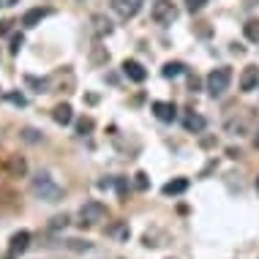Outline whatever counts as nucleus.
Returning <instances> with one entry per match:
<instances>
[{
  "instance_id": "f257e3e1",
  "label": "nucleus",
  "mask_w": 259,
  "mask_h": 259,
  "mask_svg": "<svg viewBox=\"0 0 259 259\" xmlns=\"http://www.w3.org/2000/svg\"><path fill=\"white\" fill-rule=\"evenodd\" d=\"M33 194L36 197H41L44 202H60L63 199V188L55 183V180L50 178V175H38L36 180H33Z\"/></svg>"
},
{
  "instance_id": "f03ea898",
  "label": "nucleus",
  "mask_w": 259,
  "mask_h": 259,
  "mask_svg": "<svg viewBox=\"0 0 259 259\" xmlns=\"http://www.w3.org/2000/svg\"><path fill=\"white\" fill-rule=\"evenodd\" d=\"M229 82H232V71H229L227 66L221 68H213V71L207 74V93L213 96V99H219L229 90Z\"/></svg>"
},
{
  "instance_id": "7ed1b4c3",
  "label": "nucleus",
  "mask_w": 259,
  "mask_h": 259,
  "mask_svg": "<svg viewBox=\"0 0 259 259\" xmlns=\"http://www.w3.org/2000/svg\"><path fill=\"white\" fill-rule=\"evenodd\" d=\"M109 210L107 205H101V202H85L79 210V219H82V227H93V224H101L107 221Z\"/></svg>"
},
{
  "instance_id": "20e7f679",
  "label": "nucleus",
  "mask_w": 259,
  "mask_h": 259,
  "mask_svg": "<svg viewBox=\"0 0 259 259\" xmlns=\"http://www.w3.org/2000/svg\"><path fill=\"white\" fill-rule=\"evenodd\" d=\"M153 19H156L158 25H172L175 19H178V9H175V3L169 0H158V3H153Z\"/></svg>"
},
{
  "instance_id": "39448f33",
  "label": "nucleus",
  "mask_w": 259,
  "mask_h": 259,
  "mask_svg": "<svg viewBox=\"0 0 259 259\" xmlns=\"http://www.w3.org/2000/svg\"><path fill=\"white\" fill-rule=\"evenodd\" d=\"M142 3H145V0H112V9L120 14L123 19H131V17H137V14H139Z\"/></svg>"
},
{
  "instance_id": "423d86ee",
  "label": "nucleus",
  "mask_w": 259,
  "mask_h": 259,
  "mask_svg": "<svg viewBox=\"0 0 259 259\" xmlns=\"http://www.w3.org/2000/svg\"><path fill=\"white\" fill-rule=\"evenodd\" d=\"M123 74L128 76L131 82H145L148 79V71H145V66L139 60H125L123 63Z\"/></svg>"
},
{
  "instance_id": "0eeeda50",
  "label": "nucleus",
  "mask_w": 259,
  "mask_h": 259,
  "mask_svg": "<svg viewBox=\"0 0 259 259\" xmlns=\"http://www.w3.org/2000/svg\"><path fill=\"white\" fill-rule=\"evenodd\" d=\"M256 85H259V68L256 66H246L243 74H240V90L243 93H251Z\"/></svg>"
},
{
  "instance_id": "6e6552de",
  "label": "nucleus",
  "mask_w": 259,
  "mask_h": 259,
  "mask_svg": "<svg viewBox=\"0 0 259 259\" xmlns=\"http://www.w3.org/2000/svg\"><path fill=\"white\" fill-rule=\"evenodd\" d=\"M153 112H156V117L164 123H172L175 117H178V107H175L172 101H156L153 104Z\"/></svg>"
},
{
  "instance_id": "1a4fd4ad",
  "label": "nucleus",
  "mask_w": 259,
  "mask_h": 259,
  "mask_svg": "<svg viewBox=\"0 0 259 259\" xmlns=\"http://www.w3.org/2000/svg\"><path fill=\"white\" fill-rule=\"evenodd\" d=\"M30 246V232H17L11 237V246H9V256H19V254H25V248Z\"/></svg>"
},
{
  "instance_id": "9d476101",
  "label": "nucleus",
  "mask_w": 259,
  "mask_h": 259,
  "mask_svg": "<svg viewBox=\"0 0 259 259\" xmlns=\"http://www.w3.org/2000/svg\"><path fill=\"white\" fill-rule=\"evenodd\" d=\"M52 120L58 123V125H68L74 120V112H71V107L68 104H58V107L52 109Z\"/></svg>"
},
{
  "instance_id": "9b49d317",
  "label": "nucleus",
  "mask_w": 259,
  "mask_h": 259,
  "mask_svg": "<svg viewBox=\"0 0 259 259\" xmlns=\"http://www.w3.org/2000/svg\"><path fill=\"white\" fill-rule=\"evenodd\" d=\"M44 17H50V9H30V11L22 17V25H25V27H36Z\"/></svg>"
},
{
  "instance_id": "f8f14e48",
  "label": "nucleus",
  "mask_w": 259,
  "mask_h": 259,
  "mask_svg": "<svg viewBox=\"0 0 259 259\" xmlns=\"http://www.w3.org/2000/svg\"><path fill=\"white\" fill-rule=\"evenodd\" d=\"M186 188H188V180L186 178H178V180H169V183L161 188V191H164L166 197H178V194L186 191Z\"/></svg>"
},
{
  "instance_id": "ddd939ff",
  "label": "nucleus",
  "mask_w": 259,
  "mask_h": 259,
  "mask_svg": "<svg viewBox=\"0 0 259 259\" xmlns=\"http://www.w3.org/2000/svg\"><path fill=\"white\" fill-rule=\"evenodd\" d=\"M186 71V66L180 60H169V63H164V68H161V74L166 76V79H175V76H180Z\"/></svg>"
},
{
  "instance_id": "4468645a",
  "label": "nucleus",
  "mask_w": 259,
  "mask_h": 259,
  "mask_svg": "<svg viewBox=\"0 0 259 259\" xmlns=\"http://www.w3.org/2000/svg\"><path fill=\"white\" fill-rule=\"evenodd\" d=\"M205 117H199V115H188L186 117V131H194V134H199V131H205Z\"/></svg>"
},
{
  "instance_id": "2eb2a0df",
  "label": "nucleus",
  "mask_w": 259,
  "mask_h": 259,
  "mask_svg": "<svg viewBox=\"0 0 259 259\" xmlns=\"http://www.w3.org/2000/svg\"><path fill=\"white\" fill-rule=\"evenodd\" d=\"M243 33H246V38H248V41L259 44V19H248V22L243 25Z\"/></svg>"
},
{
  "instance_id": "dca6fc26",
  "label": "nucleus",
  "mask_w": 259,
  "mask_h": 259,
  "mask_svg": "<svg viewBox=\"0 0 259 259\" xmlns=\"http://www.w3.org/2000/svg\"><path fill=\"white\" fill-rule=\"evenodd\" d=\"M93 25H96V33H99V36H109L112 33V22L104 17H93Z\"/></svg>"
},
{
  "instance_id": "f3484780",
  "label": "nucleus",
  "mask_w": 259,
  "mask_h": 259,
  "mask_svg": "<svg viewBox=\"0 0 259 259\" xmlns=\"http://www.w3.org/2000/svg\"><path fill=\"white\" fill-rule=\"evenodd\" d=\"M9 172H11V175H17V178H19V175H25V161L14 156V158H11V164H9Z\"/></svg>"
},
{
  "instance_id": "a211bd4d",
  "label": "nucleus",
  "mask_w": 259,
  "mask_h": 259,
  "mask_svg": "<svg viewBox=\"0 0 259 259\" xmlns=\"http://www.w3.org/2000/svg\"><path fill=\"white\" fill-rule=\"evenodd\" d=\"M90 131H93V120H90V117H82V120L76 123V134L85 137V134H90Z\"/></svg>"
},
{
  "instance_id": "6ab92c4d",
  "label": "nucleus",
  "mask_w": 259,
  "mask_h": 259,
  "mask_svg": "<svg viewBox=\"0 0 259 259\" xmlns=\"http://www.w3.org/2000/svg\"><path fill=\"white\" fill-rule=\"evenodd\" d=\"M134 183H137L139 191H148L150 180H148V175H145V172H137V175H134Z\"/></svg>"
},
{
  "instance_id": "aec40b11",
  "label": "nucleus",
  "mask_w": 259,
  "mask_h": 259,
  "mask_svg": "<svg viewBox=\"0 0 259 259\" xmlns=\"http://www.w3.org/2000/svg\"><path fill=\"white\" fill-rule=\"evenodd\" d=\"M22 137L27 139V142H41V139H44L36 128H25V131H22Z\"/></svg>"
},
{
  "instance_id": "412c9836",
  "label": "nucleus",
  "mask_w": 259,
  "mask_h": 259,
  "mask_svg": "<svg viewBox=\"0 0 259 259\" xmlns=\"http://www.w3.org/2000/svg\"><path fill=\"white\" fill-rule=\"evenodd\" d=\"M207 6V0H186V9L188 11H202Z\"/></svg>"
},
{
  "instance_id": "4be33fe9",
  "label": "nucleus",
  "mask_w": 259,
  "mask_h": 259,
  "mask_svg": "<svg viewBox=\"0 0 259 259\" xmlns=\"http://www.w3.org/2000/svg\"><path fill=\"white\" fill-rule=\"evenodd\" d=\"M22 44H25V36H22V33H17V36L11 38V52L17 55L19 50H22Z\"/></svg>"
},
{
  "instance_id": "5701e85b",
  "label": "nucleus",
  "mask_w": 259,
  "mask_h": 259,
  "mask_svg": "<svg viewBox=\"0 0 259 259\" xmlns=\"http://www.w3.org/2000/svg\"><path fill=\"white\" fill-rule=\"evenodd\" d=\"M6 99H9L11 104H17V107H25V104H27L22 93H6Z\"/></svg>"
},
{
  "instance_id": "b1692460",
  "label": "nucleus",
  "mask_w": 259,
  "mask_h": 259,
  "mask_svg": "<svg viewBox=\"0 0 259 259\" xmlns=\"http://www.w3.org/2000/svg\"><path fill=\"white\" fill-rule=\"evenodd\" d=\"M115 186H117V197L125 199V188H128V183H125V178H117V180H115Z\"/></svg>"
},
{
  "instance_id": "393cba45",
  "label": "nucleus",
  "mask_w": 259,
  "mask_h": 259,
  "mask_svg": "<svg viewBox=\"0 0 259 259\" xmlns=\"http://www.w3.org/2000/svg\"><path fill=\"white\" fill-rule=\"evenodd\" d=\"M66 224H68L66 215H55V219H52V229H60V227H66Z\"/></svg>"
},
{
  "instance_id": "a878e982",
  "label": "nucleus",
  "mask_w": 259,
  "mask_h": 259,
  "mask_svg": "<svg viewBox=\"0 0 259 259\" xmlns=\"http://www.w3.org/2000/svg\"><path fill=\"white\" fill-rule=\"evenodd\" d=\"M17 0H0V9H9V6H14Z\"/></svg>"
},
{
  "instance_id": "bb28decb",
  "label": "nucleus",
  "mask_w": 259,
  "mask_h": 259,
  "mask_svg": "<svg viewBox=\"0 0 259 259\" xmlns=\"http://www.w3.org/2000/svg\"><path fill=\"white\" fill-rule=\"evenodd\" d=\"M256 194H259V178H256Z\"/></svg>"
},
{
  "instance_id": "cd10ccee",
  "label": "nucleus",
  "mask_w": 259,
  "mask_h": 259,
  "mask_svg": "<svg viewBox=\"0 0 259 259\" xmlns=\"http://www.w3.org/2000/svg\"><path fill=\"white\" fill-rule=\"evenodd\" d=\"M256 148H259V137H256Z\"/></svg>"
}]
</instances>
